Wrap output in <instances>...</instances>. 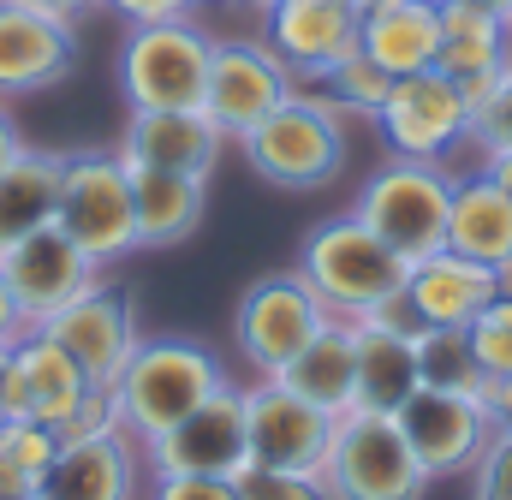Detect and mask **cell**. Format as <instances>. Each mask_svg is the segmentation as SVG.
I'll list each match as a JSON object with an SVG mask.
<instances>
[{"instance_id":"1","label":"cell","mask_w":512,"mask_h":500,"mask_svg":"<svg viewBox=\"0 0 512 500\" xmlns=\"http://www.w3.org/2000/svg\"><path fill=\"white\" fill-rule=\"evenodd\" d=\"M233 375L215 358V346L185 340V334H143L126 370L114 375V411L131 441H155L179 417H191L203 399H215Z\"/></svg>"},{"instance_id":"2","label":"cell","mask_w":512,"mask_h":500,"mask_svg":"<svg viewBox=\"0 0 512 500\" xmlns=\"http://www.w3.org/2000/svg\"><path fill=\"white\" fill-rule=\"evenodd\" d=\"M292 268H298V280L322 298V310H328V316H346V322L376 316L387 298L405 292V274H411V262H405L399 250H387L352 209L316 221V227L304 233Z\"/></svg>"},{"instance_id":"3","label":"cell","mask_w":512,"mask_h":500,"mask_svg":"<svg viewBox=\"0 0 512 500\" xmlns=\"http://www.w3.org/2000/svg\"><path fill=\"white\" fill-rule=\"evenodd\" d=\"M346 114L316 96V90H292L268 120H256L245 137H239V155L262 185H280V191H322L340 179L346 167Z\"/></svg>"},{"instance_id":"4","label":"cell","mask_w":512,"mask_h":500,"mask_svg":"<svg viewBox=\"0 0 512 500\" xmlns=\"http://www.w3.org/2000/svg\"><path fill=\"white\" fill-rule=\"evenodd\" d=\"M54 227L84 250L102 274L137 250L131 167L120 161V149H72V155H60Z\"/></svg>"},{"instance_id":"5","label":"cell","mask_w":512,"mask_h":500,"mask_svg":"<svg viewBox=\"0 0 512 500\" xmlns=\"http://www.w3.org/2000/svg\"><path fill=\"white\" fill-rule=\"evenodd\" d=\"M453 179H459V173H447V161H405V155H387L382 167L358 185L352 215H358L387 250H399L405 262H423V256L447 250Z\"/></svg>"},{"instance_id":"6","label":"cell","mask_w":512,"mask_h":500,"mask_svg":"<svg viewBox=\"0 0 512 500\" xmlns=\"http://www.w3.org/2000/svg\"><path fill=\"white\" fill-rule=\"evenodd\" d=\"M209 60H215V36L191 12L185 18L131 24L126 42H120V96H126L131 114L203 108Z\"/></svg>"},{"instance_id":"7","label":"cell","mask_w":512,"mask_h":500,"mask_svg":"<svg viewBox=\"0 0 512 500\" xmlns=\"http://www.w3.org/2000/svg\"><path fill=\"white\" fill-rule=\"evenodd\" d=\"M322 483H328V500H423L429 471L417 465L393 411L352 405L334 417V447H328Z\"/></svg>"},{"instance_id":"8","label":"cell","mask_w":512,"mask_h":500,"mask_svg":"<svg viewBox=\"0 0 512 500\" xmlns=\"http://www.w3.org/2000/svg\"><path fill=\"white\" fill-rule=\"evenodd\" d=\"M370 125H376L387 155H405V161H453L459 149H471L465 90L441 66L393 78V90H387V102L376 108Z\"/></svg>"},{"instance_id":"9","label":"cell","mask_w":512,"mask_h":500,"mask_svg":"<svg viewBox=\"0 0 512 500\" xmlns=\"http://www.w3.org/2000/svg\"><path fill=\"white\" fill-rule=\"evenodd\" d=\"M399 435L411 441L417 465L429 471V483L441 477H465L483 453V441L495 435V411L489 393H465V387H429L417 381L399 405H393Z\"/></svg>"},{"instance_id":"10","label":"cell","mask_w":512,"mask_h":500,"mask_svg":"<svg viewBox=\"0 0 512 500\" xmlns=\"http://www.w3.org/2000/svg\"><path fill=\"white\" fill-rule=\"evenodd\" d=\"M143 447V471L149 477H239L251 465V441H245V387L227 381L215 399H203L191 417H179L173 429H161Z\"/></svg>"},{"instance_id":"11","label":"cell","mask_w":512,"mask_h":500,"mask_svg":"<svg viewBox=\"0 0 512 500\" xmlns=\"http://www.w3.org/2000/svg\"><path fill=\"white\" fill-rule=\"evenodd\" d=\"M322 322H328V310H322V298L298 280V268L262 274V280H251V286L239 292V304H233V346H239V358H245L256 375H274L280 364H292V358L316 340Z\"/></svg>"},{"instance_id":"12","label":"cell","mask_w":512,"mask_h":500,"mask_svg":"<svg viewBox=\"0 0 512 500\" xmlns=\"http://www.w3.org/2000/svg\"><path fill=\"white\" fill-rule=\"evenodd\" d=\"M245 441H251V465L322 477L334 447V417L298 399L292 387H280L274 375H256L245 387Z\"/></svg>"},{"instance_id":"13","label":"cell","mask_w":512,"mask_h":500,"mask_svg":"<svg viewBox=\"0 0 512 500\" xmlns=\"http://www.w3.org/2000/svg\"><path fill=\"white\" fill-rule=\"evenodd\" d=\"M292 90H298V78L280 66V54H274L262 36H215L203 114L221 125L233 143H239L256 120H268Z\"/></svg>"},{"instance_id":"14","label":"cell","mask_w":512,"mask_h":500,"mask_svg":"<svg viewBox=\"0 0 512 500\" xmlns=\"http://www.w3.org/2000/svg\"><path fill=\"white\" fill-rule=\"evenodd\" d=\"M42 334L60 340L96 387H114V375L126 370V358L137 352V340H143V334H137V304H131V292L120 280H108V274H96L66 310H54V316L42 322Z\"/></svg>"},{"instance_id":"15","label":"cell","mask_w":512,"mask_h":500,"mask_svg":"<svg viewBox=\"0 0 512 500\" xmlns=\"http://www.w3.org/2000/svg\"><path fill=\"white\" fill-rule=\"evenodd\" d=\"M364 6L358 0H274L262 6V42L298 84H322L346 54H358Z\"/></svg>"},{"instance_id":"16","label":"cell","mask_w":512,"mask_h":500,"mask_svg":"<svg viewBox=\"0 0 512 500\" xmlns=\"http://www.w3.org/2000/svg\"><path fill=\"white\" fill-rule=\"evenodd\" d=\"M90 387L96 381L78 370V358L60 340H48L42 328H30L6 352V370H0V417H30V423L60 429L84 405Z\"/></svg>"},{"instance_id":"17","label":"cell","mask_w":512,"mask_h":500,"mask_svg":"<svg viewBox=\"0 0 512 500\" xmlns=\"http://www.w3.org/2000/svg\"><path fill=\"white\" fill-rule=\"evenodd\" d=\"M0 274H6V286H12V298H18V310H24V322L30 328H42L54 310H66L102 268L84 256V250L72 245L54 221L48 227H36L30 239H18V245L0 256Z\"/></svg>"},{"instance_id":"18","label":"cell","mask_w":512,"mask_h":500,"mask_svg":"<svg viewBox=\"0 0 512 500\" xmlns=\"http://www.w3.org/2000/svg\"><path fill=\"white\" fill-rule=\"evenodd\" d=\"M78 60V30L54 12L0 0V102L54 90Z\"/></svg>"},{"instance_id":"19","label":"cell","mask_w":512,"mask_h":500,"mask_svg":"<svg viewBox=\"0 0 512 500\" xmlns=\"http://www.w3.org/2000/svg\"><path fill=\"white\" fill-rule=\"evenodd\" d=\"M36 500H143V447L126 429L60 441L54 465L36 483Z\"/></svg>"},{"instance_id":"20","label":"cell","mask_w":512,"mask_h":500,"mask_svg":"<svg viewBox=\"0 0 512 500\" xmlns=\"http://www.w3.org/2000/svg\"><path fill=\"white\" fill-rule=\"evenodd\" d=\"M233 137L209 120L203 108H161V114H131L120 131V161L126 167H161V173H191L209 179L221 167V149Z\"/></svg>"},{"instance_id":"21","label":"cell","mask_w":512,"mask_h":500,"mask_svg":"<svg viewBox=\"0 0 512 500\" xmlns=\"http://www.w3.org/2000/svg\"><path fill=\"white\" fill-rule=\"evenodd\" d=\"M501 286H507L501 268L471 262V256H459V250H435V256L411 262V274H405V304L417 310L423 328H471V322L489 310V298H495Z\"/></svg>"},{"instance_id":"22","label":"cell","mask_w":512,"mask_h":500,"mask_svg":"<svg viewBox=\"0 0 512 500\" xmlns=\"http://www.w3.org/2000/svg\"><path fill=\"white\" fill-rule=\"evenodd\" d=\"M274 381L292 387L298 399H310V405L328 411V417L352 411V405H358V334H352V322H346V316H328V322L316 328V340H310L292 364L274 370Z\"/></svg>"},{"instance_id":"23","label":"cell","mask_w":512,"mask_h":500,"mask_svg":"<svg viewBox=\"0 0 512 500\" xmlns=\"http://www.w3.org/2000/svg\"><path fill=\"white\" fill-rule=\"evenodd\" d=\"M358 48L382 66L387 78L429 72V66L441 60V0H387V6H364Z\"/></svg>"},{"instance_id":"24","label":"cell","mask_w":512,"mask_h":500,"mask_svg":"<svg viewBox=\"0 0 512 500\" xmlns=\"http://www.w3.org/2000/svg\"><path fill=\"white\" fill-rule=\"evenodd\" d=\"M447 250L512 268V191H501L483 167H471L465 179H453V209H447Z\"/></svg>"},{"instance_id":"25","label":"cell","mask_w":512,"mask_h":500,"mask_svg":"<svg viewBox=\"0 0 512 500\" xmlns=\"http://www.w3.org/2000/svg\"><path fill=\"white\" fill-rule=\"evenodd\" d=\"M131 203H137V250H173L203 227L209 179L161 173V167H131Z\"/></svg>"},{"instance_id":"26","label":"cell","mask_w":512,"mask_h":500,"mask_svg":"<svg viewBox=\"0 0 512 500\" xmlns=\"http://www.w3.org/2000/svg\"><path fill=\"white\" fill-rule=\"evenodd\" d=\"M447 78H477L512 66V18L477 0H441V60Z\"/></svg>"},{"instance_id":"27","label":"cell","mask_w":512,"mask_h":500,"mask_svg":"<svg viewBox=\"0 0 512 500\" xmlns=\"http://www.w3.org/2000/svg\"><path fill=\"white\" fill-rule=\"evenodd\" d=\"M54 197H60V155L24 143V155L0 173V256L54 221Z\"/></svg>"},{"instance_id":"28","label":"cell","mask_w":512,"mask_h":500,"mask_svg":"<svg viewBox=\"0 0 512 500\" xmlns=\"http://www.w3.org/2000/svg\"><path fill=\"white\" fill-rule=\"evenodd\" d=\"M358 334V405H376V411H393L411 387H417V334H399L376 316L352 322Z\"/></svg>"},{"instance_id":"29","label":"cell","mask_w":512,"mask_h":500,"mask_svg":"<svg viewBox=\"0 0 512 500\" xmlns=\"http://www.w3.org/2000/svg\"><path fill=\"white\" fill-rule=\"evenodd\" d=\"M417 381L429 387H465V393H489V381L471 358V334L465 328H417Z\"/></svg>"},{"instance_id":"30","label":"cell","mask_w":512,"mask_h":500,"mask_svg":"<svg viewBox=\"0 0 512 500\" xmlns=\"http://www.w3.org/2000/svg\"><path fill=\"white\" fill-rule=\"evenodd\" d=\"M322 84H328V102H334L346 120H352V114H358V120H376V108H382L387 90H393V78H387L364 48H358V54H346Z\"/></svg>"},{"instance_id":"31","label":"cell","mask_w":512,"mask_h":500,"mask_svg":"<svg viewBox=\"0 0 512 500\" xmlns=\"http://www.w3.org/2000/svg\"><path fill=\"white\" fill-rule=\"evenodd\" d=\"M465 334H471V358H477L483 381H507L512 375V286H501L489 298V310Z\"/></svg>"},{"instance_id":"32","label":"cell","mask_w":512,"mask_h":500,"mask_svg":"<svg viewBox=\"0 0 512 500\" xmlns=\"http://www.w3.org/2000/svg\"><path fill=\"white\" fill-rule=\"evenodd\" d=\"M233 483H239V500H328V483H322V477H304V471L245 465Z\"/></svg>"},{"instance_id":"33","label":"cell","mask_w":512,"mask_h":500,"mask_svg":"<svg viewBox=\"0 0 512 500\" xmlns=\"http://www.w3.org/2000/svg\"><path fill=\"white\" fill-rule=\"evenodd\" d=\"M471 500H512V429H501V423L471 465Z\"/></svg>"},{"instance_id":"34","label":"cell","mask_w":512,"mask_h":500,"mask_svg":"<svg viewBox=\"0 0 512 500\" xmlns=\"http://www.w3.org/2000/svg\"><path fill=\"white\" fill-rule=\"evenodd\" d=\"M471 149H477V155L512 149V66L501 72L495 96H489V102L477 108V120H471Z\"/></svg>"},{"instance_id":"35","label":"cell","mask_w":512,"mask_h":500,"mask_svg":"<svg viewBox=\"0 0 512 500\" xmlns=\"http://www.w3.org/2000/svg\"><path fill=\"white\" fill-rule=\"evenodd\" d=\"M143 500H239L233 477H149Z\"/></svg>"},{"instance_id":"36","label":"cell","mask_w":512,"mask_h":500,"mask_svg":"<svg viewBox=\"0 0 512 500\" xmlns=\"http://www.w3.org/2000/svg\"><path fill=\"white\" fill-rule=\"evenodd\" d=\"M114 18H126V24H155V18H185V12H197L191 0H102Z\"/></svg>"},{"instance_id":"37","label":"cell","mask_w":512,"mask_h":500,"mask_svg":"<svg viewBox=\"0 0 512 500\" xmlns=\"http://www.w3.org/2000/svg\"><path fill=\"white\" fill-rule=\"evenodd\" d=\"M18 334H30V322H24V310H18V298H12V286L0 274V346H12Z\"/></svg>"},{"instance_id":"38","label":"cell","mask_w":512,"mask_h":500,"mask_svg":"<svg viewBox=\"0 0 512 500\" xmlns=\"http://www.w3.org/2000/svg\"><path fill=\"white\" fill-rule=\"evenodd\" d=\"M0 500H36V477L0 459Z\"/></svg>"},{"instance_id":"39","label":"cell","mask_w":512,"mask_h":500,"mask_svg":"<svg viewBox=\"0 0 512 500\" xmlns=\"http://www.w3.org/2000/svg\"><path fill=\"white\" fill-rule=\"evenodd\" d=\"M18 6H36V12H54V18H66V24H78V18H90L102 0H18Z\"/></svg>"},{"instance_id":"40","label":"cell","mask_w":512,"mask_h":500,"mask_svg":"<svg viewBox=\"0 0 512 500\" xmlns=\"http://www.w3.org/2000/svg\"><path fill=\"white\" fill-rule=\"evenodd\" d=\"M18 155H24V137H18V120H12V108L0 102V173H6Z\"/></svg>"},{"instance_id":"41","label":"cell","mask_w":512,"mask_h":500,"mask_svg":"<svg viewBox=\"0 0 512 500\" xmlns=\"http://www.w3.org/2000/svg\"><path fill=\"white\" fill-rule=\"evenodd\" d=\"M477 167L501 185V191H512V149H495V155H477Z\"/></svg>"},{"instance_id":"42","label":"cell","mask_w":512,"mask_h":500,"mask_svg":"<svg viewBox=\"0 0 512 500\" xmlns=\"http://www.w3.org/2000/svg\"><path fill=\"white\" fill-rule=\"evenodd\" d=\"M489 411H495L501 429H512V375L507 381H489Z\"/></svg>"},{"instance_id":"43","label":"cell","mask_w":512,"mask_h":500,"mask_svg":"<svg viewBox=\"0 0 512 500\" xmlns=\"http://www.w3.org/2000/svg\"><path fill=\"white\" fill-rule=\"evenodd\" d=\"M477 6H495V12H507V0H477Z\"/></svg>"},{"instance_id":"44","label":"cell","mask_w":512,"mask_h":500,"mask_svg":"<svg viewBox=\"0 0 512 500\" xmlns=\"http://www.w3.org/2000/svg\"><path fill=\"white\" fill-rule=\"evenodd\" d=\"M245 6H256V12H262V6H274V0H245Z\"/></svg>"},{"instance_id":"45","label":"cell","mask_w":512,"mask_h":500,"mask_svg":"<svg viewBox=\"0 0 512 500\" xmlns=\"http://www.w3.org/2000/svg\"><path fill=\"white\" fill-rule=\"evenodd\" d=\"M6 352H12V346H0V370H6Z\"/></svg>"},{"instance_id":"46","label":"cell","mask_w":512,"mask_h":500,"mask_svg":"<svg viewBox=\"0 0 512 500\" xmlns=\"http://www.w3.org/2000/svg\"><path fill=\"white\" fill-rule=\"evenodd\" d=\"M358 6H387V0H358Z\"/></svg>"},{"instance_id":"47","label":"cell","mask_w":512,"mask_h":500,"mask_svg":"<svg viewBox=\"0 0 512 500\" xmlns=\"http://www.w3.org/2000/svg\"><path fill=\"white\" fill-rule=\"evenodd\" d=\"M191 6H209V0H191Z\"/></svg>"},{"instance_id":"48","label":"cell","mask_w":512,"mask_h":500,"mask_svg":"<svg viewBox=\"0 0 512 500\" xmlns=\"http://www.w3.org/2000/svg\"><path fill=\"white\" fill-rule=\"evenodd\" d=\"M507 18H512V0H507Z\"/></svg>"},{"instance_id":"49","label":"cell","mask_w":512,"mask_h":500,"mask_svg":"<svg viewBox=\"0 0 512 500\" xmlns=\"http://www.w3.org/2000/svg\"><path fill=\"white\" fill-rule=\"evenodd\" d=\"M507 286H512V268H507Z\"/></svg>"}]
</instances>
